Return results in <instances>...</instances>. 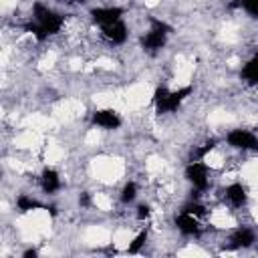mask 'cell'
<instances>
[{"label":"cell","mask_w":258,"mask_h":258,"mask_svg":"<svg viewBox=\"0 0 258 258\" xmlns=\"http://www.w3.org/2000/svg\"><path fill=\"white\" fill-rule=\"evenodd\" d=\"M123 14H125V8L121 6H97L89 10V16L97 26H107L117 20H123Z\"/></svg>","instance_id":"cell-9"},{"label":"cell","mask_w":258,"mask_h":258,"mask_svg":"<svg viewBox=\"0 0 258 258\" xmlns=\"http://www.w3.org/2000/svg\"><path fill=\"white\" fill-rule=\"evenodd\" d=\"M101 32L103 36L111 42V44H123L129 36V30H127V24L123 20H117L113 24H107V26H101Z\"/></svg>","instance_id":"cell-12"},{"label":"cell","mask_w":258,"mask_h":258,"mask_svg":"<svg viewBox=\"0 0 258 258\" xmlns=\"http://www.w3.org/2000/svg\"><path fill=\"white\" fill-rule=\"evenodd\" d=\"M75 2H79V4H85V2H87V0H75Z\"/></svg>","instance_id":"cell-23"},{"label":"cell","mask_w":258,"mask_h":258,"mask_svg":"<svg viewBox=\"0 0 258 258\" xmlns=\"http://www.w3.org/2000/svg\"><path fill=\"white\" fill-rule=\"evenodd\" d=\"M171 32H173V28H171L165 20L155 18V16H149V28H147V32L141 34V38H139L141 50L147 52V54H151V56L157 54L159 50L165 48L167 38H169Z\"/></svg>","instance_id":"cell-3"},{"label":"cell","mask_w":258,"mask_h":258,"mask_svg":"<svg viewBox=\"0 0 258 258\" xmlns=\"http://www.w3.org/2000/svg\"><path fill=\"white\" fill-rule=\"evenodd\" d=\"M137 194H139V187L135 181H127L123 187H121V194H119V200L123 206H129L137 200Z\"/></svg>","instance_id":"cell-18"},{"label":"cell","mask_w":258,"mask_h":258,"mask_svg":"<svg viewBox=\"0 0 258 258\" xmlns=\"http://www.w3.org/2000/svg\"><path fill=\"white\" fill-rule=\"evenodd\" d=\"M183 177L196 189V194H202L210 187V167L206 161H187L183 167Z\"/></svg>","instance_id":"cell-4"},{"label":"cell","mask_w":258,"mask_h":258,"mask_svg":"<svg viewBox=\"0 0 258 258\" xmlns=\"http://www.w3.org/2000/svg\"><path fill=\"white\" fill-rule=\"evenodd\" d=\"M149 240V228H143V230H139V234L129 242V246L123 250V254H139L141 252V248L145 246V242Z\"/></svg>","instance_id":"cell-17"},{"label":"cell","mask_w":258,"mask_h":258,"mask_svg":"<svg viewBox=\"0 0 258 258\" xmlns=\"http://www.w3.org/2000/svg\"><path fill=\"white\" fill-rule=\"evenodd\" d=\"M256 244V232L250 226H238L230 232L226 250H246Z\"/></svg>","instance_id":"cell-8"},{"label":"cell","mask_w":258,"mask_h":258,"mask_svg":"<svg viewBox=\"0 0 258 258\" xmlns=\"http://www.w3.org/2000/svg\"><path fill=\"white\" fill-rule=\"evenodd\" d=\"M224 200L230 208H244L248 202V191L240 181H234L224 189Z\"/></svg>","instance_id":"cell-10"},{"label":"cell","mask_w":258,"mask_h":258,"mask_svg":"<svg viewBox=\"0 0 258 258\" xmlns=\"http://www.w3.org/2000/svg\"><path fill=\"white\" fill-rule=\"evenodd\" d=\"M216 145H218V139H216V137H210V139H206V141L200 143V145H194L191 151H189L187 161H204V159L216 149Z\"/></svg>","instance_id":"cell-14"},{"label":"cell","mask_w":258,"mask_h":258,"mask_svg":"<svg viewBox=\"0 0 258 258\" xmlns=\"http://www.w3.org/2000/svg\"><path fill=\"white\" fill-rule=\"evenodd\" d=\"M226 143L236 151H258V135L250 129H232L226 135Z\"/></svg>","instance_id":"cell-5"},{"label":"cell","mask_w":258,"mask_h":258,"mask_svg":"<svg viewBox=\"0 0 258 258\" xmlns=\"http://www.w3.org/2000/svg\"><path fill=\"white\" fill-rule=\"evenodd\" d=\"M240 79L248 87H258V52H254L240 69Z\"/></svg>","instance_id":"cell-13"},{"label":"cell","mask_w":258,"mask_h":258,"mask_svg":"<svg viewBox=\"0 0 258 258\" xmlns=\"http://www.w3.org/2000/svg\"><path fill=\"white\" fill-rule=\"evenodd\" d=\"M16 210L20 214H28V212H36V210H48V206L42 204V202H38L36 198L28 196V194H20L16 198Z\"/></svg>","instance_id":"cell-15"},{"label":"cell","mask_w":258,"mask_h":258,"mask_svg":"<svg viewBox=\"0 0 258 258\" xmlns=\"http://www.w3.org/2000/svg\"><path fill=\"white\" fill-rule=\"evenodd\" d=\"M79 204H81L83 208H89V206H91V198H89L87 191H83V194L79 196Z\"/></svg>","instance_id":"cell-21"},{"label":"cell","mask_w":258,"mask_h":258,"mask_svg":"<svg viewBox=\"0 0 258 258\" xmlns=\"http://www.w3.org/2000/svg\"><path fill=\"white\" fill-rule=\"evenodd\" d=\"M34 256H38V250L36 248H28V250L22 252V258H34Z\"/></svg>","instance_id":"cell-22"},{"label":"cell","mask_w":258,"mask_h":258,"mask_svg":"<svg viewBox=\"0 0 258 258\" xmlns=\"http://www.w3.org/2000/svg\"><path fill=\"white\" fill-rule=\"evenodd\" d=\"M181 210H183V212H189V214H194V216H198L200 220H202V218H204V216L208 214L206 206H202V204H200L198 200H194V202H187V204H185V206H183Z\"/></svg>","instance_id":"cell-19"},{"label":"cell","mask_w":258,"mask_h":258,"mask_svg":"<svg viewBox=\"0 0 258 258\" xmlns=\"http://www.w3.org/2000/svg\"><path fill=\"white\" fill-rule=\"evenodd\" d=\"M228 10H244L252 18H258V0H230L226 4Z\"/></svg>","instance_id":"cell-16"},{"label":"cell","mask_w":258,"mask_h":258,"mask_svg":"<svg viewBox=\"0 0 258 258\" xmlns=\"http://www.w3.org/2000/svg\"><path fill=\"white\" fill-rule=\"evenodd\" d=\"M91 125L99 127V129H105V131H117L123 125V119L115 109L101 107V109H95L91 113Z\"/></svg>","instance_id":"cell-6"},{"label":"cell","mask_w":258,"mask_h":258,"mask_svg":"<svg viewBox=\"0 0 258 258\" xmlns=\"http://www.w3.org/2000/svg\"><path fill=\"white\" fill-rule=\"evenodd\" d=\"M62 24H64V16L60 12L52 10L44 2H34L32 4V16L28 22L22 24V30L32 34L38 42H44L50 36L58 34L62 30Z\"/></svg>","instance_id":"cell-1"},{"label":"cell","mask_w":258,"mask_h":258,"mask_svg":"<svg viewBox=\"0 0 258 258\" xmlns=\"http://www.w3.org/2000/svg\"><path fill=\"white\" fill-rule=\"evenodd\" d=\"M194 93V87L191 85H185V87H179L175 91H171L169 87L165 85H159L155 87L153 91V97H151V105L155 109L157 115H169V113H175L185 101L187 97Z\"/></svg>","instance_id":"cell-2"},{"label":"cell","mask_w":258,"mask_h":258,"mask_svg":"<svg viewBox=\"0 0 258 258\" xmlns=\"http://www.w3.org/2000/svg\"><path fill=\"white\" fill-rule=\"evenodd\" d=\"M38 183H40V189H42L44 194L52 196V194H56V191L60 189V185H62L60 173H58L54 167H44L42 173H40V177H38Z\"/></svg>","instance_id":"cell-11"},{"label":"cell","mask_w":258,"mask_h":258,"mask_svg":"<svg viewBox=\"0 0 258 258\" xmlns=\"http://www.w3.org/2000/svg\"><path fill=\"white\" fill-rule=\"evenodd\" d=\"M135 218L139 222H147L151 218V206L149 204H139L137 210H135Z\"/></svg>","instance_id":"cell-20"},{"label":"cell","mask_w":258,"mask_h":258,"mask_svg":"<svg viewBox=\"0 0 258 258\" xmlns=\"http://www.w3.org/2000/svg\"><path fill=\"white\" fill-rule=\"evenodd\" d=\"M173 224H175L177 232H179L181 236H187V238H198V236H202V232H204L200 218L194 216V214H189V212H183V210H179V214H175Z\"/></svg>","instance_id":"cell-7"}]
</instances>
